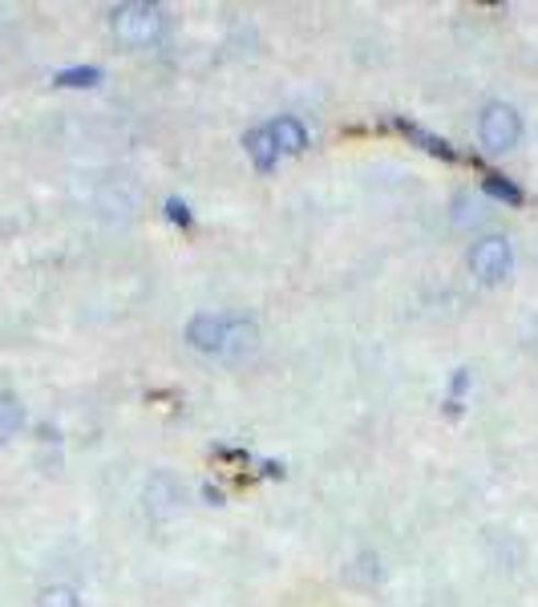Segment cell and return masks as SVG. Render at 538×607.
Wrapping results in <instances>:
<instances>
[{"mask_svg": "<svg viewBox=\"0 0 538 607\" xmlns=\"http://www.w3.org/2000/svg\"><path fill=\"white\" fill-rule=\"evenodd\" d=\"M110 29H114V37L122 45H130V49H150L167 33V16H162L158 4L126 0V4H117L114 13H110Z\"/></svg>", "mask_w": 538, "mask_h": 607, "instance_id": "obj_1", "label": "cell"}, {"mask_svg": "<svg viewBox=\"0 0 538 607\" xmlns=\"http://www.w3.org/2000/svg\"><path fill=\"white\" fill-rule=\"evenodd\" d=\"M478 138H482V146H486L490 155L514 150L518 138H523V117H518V110L506 102H490L486 110L478 114Z\"/></svg>", "mask_w": 538, "mask_h": 607, "instance_id": "obj_2", "label": "cell"}, {"mask_svg": "<svg viewBox=\"0 0 538 607\" xmlns=\"http://www.w3.org/2000/svg\"><path fill=\"white\" fill-rule=\"evenodd\" d=\"M470 272H474L482 284H502V280L514 272L511 239H506V235H482V239L470 247Z\"/></svg>", "mask_w": 538, "mask_h": 607, "instance_id": "obj_3", "label": "cell"}, {"mask_svg": "<svg viewBox=\"0 0 538 607\" xmlns=\"http://www.w3.org/2000/svg\"><path fill=\"white\" fill-rule=\"evenodd\" d=\"M142 498H146V515L150 518H175L182 510V503H187V491H182V482L175 474L158 470V474H150Z\"/></svg>", "mask_w": 538, "mask_h": 607, "instance_id": "obj_4", "label": "cell"}, {"mask_svg": "<svg viewBox=\"0 0 538 607\" xmlns=\"http://www.w3.org/2000/svg\"><path fill=\"white\" fill-rule=\"evenodd\" d=\"M223 336H227V316H215V312H199L191 324H187V345L206 357H218L223 352Z\"/></svg>", "mask_w": 538, "mask_h": 607, "instance_id": "obj_5", "label": "cell"}, {"mask_svg": "<svg viewBox=\"0 0 538 607\" xmlns=\"http://www.w3.org/2000/svg\"><path fill=\"white\" fill-rule=\"evenodd\" d=\"M259 349V324L247 316H227V336H223V352L218 361H244Z\"/></svg>", "mask_w": 538, "mask_h": 607, "instance_id": "obj_6", "label": "cell"}, {"mask_svg": "<svg viewBox=\"0 0 538 607\" xmlns=\"http://www.w3.org/2000/svg\"><path fill=\"white\" fill-rule=\"evenodd\" d=\"M247 158L256 162L259 175H268L271 167H276V158H280V150H276V138H271V130H247Z\"/></svg>", "mask_w": 538, "mask_h": 607, "instance_id": "obj_7", "label": "cell"}, {"mask_svg": "<svg viewBox=\"0 0 538 607\" xmlns=\"http://www.w3.org/2000/svg\"><path fill=\"white\" fill-rule=\"evenodd\" d=\"M271 138H276V150L280 155H304L307 146V130L295 122V117H280V122H271Z\"/></svg>", "mask_w": 538, "mask_h": 607, "instance_id": "obj_8", "label": "cell"}, {"mask_svg": "<svg viewBox=\"0 0 538 607\" xmlns=\"http://www.w3.org/2000/svg\"><path fill=\"white\" fill-rule=\"evenodd\" d=\"M345 583H352V587H377L381 583V559H377V551H365V555L352 559L345 567Z\"/></svg>", "mask_w": 538, "mask_h": 607, "instance_id": "obj_9", "label": "cell"}, {"mask_svg": "<svg viewBox=\"0 0 538 607\" xmlns=\"http://www.w3.org/2000/svg\"><path fill=\"white\" fill-rule=\"evenodd\" d=\"M25 426V405L13 397V393H0V446L13 441Z\"/></svg>", "mask_w": 538, "mask_h": 607, "instance_id": "obj_10", "label": "cell"}, {"mask_svg": "<svg viewBox=\"0 0 538 607\" xmlns=\"http://www.w3.org/2000/svg\"><path fill=\"white\" fill-rule=\"evenodd\" d=\"M37 607H81V599H77V592L69 583H49V587L37 595Z\"/></svg>", "mask_w": 538, "mask_h": 607, "instance_id": "obj_11", "label": "cell"}, {"mask_svg": "<svg viewBox=\"0 0 538 607\" xmlns=\"http://www.w3.org/2000/svg\"><path fill=\"white\" fill-rule=\"evenodd\" d=\"M401 130H405V134H410V138H417V143L425 146V150H429V155H441V158H453V150H449L446 143H441V138H434V134H425V130H417V126H410V122H401Z\"/></svg>", "mask_w": 538, "mask_h": 607, "instance_id": "obj_12", "label": "cell"}, {"mask_svg": "<svg viewBox=\"0 0 538 607\" xmlns=\"http://www.w3.org/2000/svg\"><path fill=\"white\" fill-rule=\"evenodd\" d=\"M486 194H494V199H506V203H514V207L523 203V191H518L514 182H502V175H490V179H486Z\"/></svg>", "mask_w": 538, "mask_h": 607, "instance_id": "obj_13", "label": "cell"}, {"mask_svg": "<svg viewBox=\"0 0 538 607\" xmlns=\"http://www.w3.org/2000/svg\"><path fill=\"white\" fill-rule=\"evenodd\" d=\"M453 207L461 211V215H453V223H458V227H466V223H482V215H486V211H482V203H474L470 194H461Z\"/></svg>", "mask_w": 538, "mask_h": 607, "instance_id": "obj_14", "label": "cell"}, {"mask_svg": "<svg viewBox=\"0 0 538 607\" xmlns=\"http://www.w3.org/2000/svg\"><path fill=\"white\" fill-rule=\"evenodd\" d=\"M57 81H61V86H98V81H102V69H65Z\"/></svg>", "mask_w": 538, "mask_h": 607, "instance_id": "obj_15", "label": "cell"}, {"mask_svg": "<svg viewBox=\"0 0 538 607\" xmlns=\"http://www.w3.org/2000/svg\"><path fill=\"white\" fill-rule=\"evenodd\" d=\"M167 215L175 223H191V211H187V203H179V199H170L167 203Z\"/></svg>", "mask_w": 538, "mask_h": 607, "instance_id": "obj_16", "label": "cell"}]
</instances>
